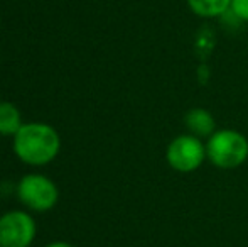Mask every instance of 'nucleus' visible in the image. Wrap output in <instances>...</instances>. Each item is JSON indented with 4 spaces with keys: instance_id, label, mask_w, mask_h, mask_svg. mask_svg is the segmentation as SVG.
I'll use <instances>...</instances> for the list:
<instances>
[{
    "instance_id": "f257e3e1",
    "label": "nucleus",
    "mask_w": 248,
    "mask_h": 247,
    "mask_svg": "<svg viewBox=\"0 0 248 247\" xmlns=\"http://www.w3.org/2000/svg\"><path fill=\"white\" fill-rule=\"evenodd\" d=\"M61 139L47 124H24L14 135V151L17 158L31 166H44L58 156Z\"/></svg>"
},
{
    "instance_id": "f03ea898",
    "label": "nucleus",
    "mask_w": 248,
    "mask_h": 247,
    "mask_svg": "<svg viewBox=\"0 0 248 247\" xmlns=\"http://www.w3.org/2000/svg\"><path fill=\"white\" fill-rule=\"evenodd\" d=\"M206 156L215 168L236 169L248 159V139L235 129H216L206 139Z\"/></svg>"
},
{
    "instance_id": "7ed1b4c3",
    "label": "nucleus",
    "mask_w": 248,
    "mask_h": 247,
    "mask_svg": "<svg viewBox=\"0 0 248 247\" xmlns=\"http://www.w3.org/2000/svg\"><path fill=\"white\" fill-rule=\"evenodd\" d=\"M166 159L167 165L177 173L196 171L208 159V156H206V141L189 134V132L177 135L167 146Z\"/></svg>"
},
{
    "instance_id": "20e7f679",
    "label": "nucleus",
    "mask_w": 248,
    "mask_h": 247,
    "mask_svg": "<svg viewBox=\"0 0 248 247\" xmlns=\"http://www.w3.org/2000/svg\"><path fill=\"white\" fill-rule=\"evenodd\" d=\"M19 200L36 212H47L58 201V188L44 175H26L17 185Z\"/></svg>"
},
{
    "instance_id": "39448f33",
    "label": "nucleus",
    "mask_w": 248,
    "mask_h": 247,
    "mask_svg": "<svg viewBox=\"0 0 248 247\" xmlns=\"http://www.w3.org/2000/svg\"><path fill=\"white\" fill-rule=\"evenodd\" d=\"M37 234L36 220L22 210L0 217V247H29Z\"/></svg>"
},
{
    "instance_id": "423d86ee",
    "label": "nucleus",
    "mask_w": 248,
    "mask_h": 247,
    "mask_svg": "<svg viewBox=\"0 0 248 247\" xmlns=\"http://www.w3.org/2000/svg\"><path fill=\"white\" fill-rule=\"evenodd\" d=\"M184 125H186L189 134L206 141L216 131V119L208 109L194 107V109L187 110L184 115Z\"/></svg>"
},
{
    "instance_id": "0eeeda50",
    "label": "nucleus",
    "mask_w": 248,
    "mask_h": 247,
    "mask_svg": "<svg viewBox=\"0 0 248 247\" xmlns=\"http://www.w3.org/2000/svg\"><path fill=\"white\" fill-rule=\"evenodd\" d=\"M189 10L202 19H215L230 12L232 0H186Z\"/></svg>"
},
{
    "instance_id": "6e6552de",
    "label": "nucleus",
    "mask_w": 248,
    "mask_h": 247,
    "mask_svg": "<svg viewBox=\"0 0 248 247\" xmlns=\"http://www.w3.org/2000/svg\"><path fill=\"white\" fill-rule=\"evenodd\" d=\"M22 125L24 124L17 107L9 102H0V134L16 135Z\"/></svg>"
},
{
    "instance_id": "1a4fd4ad",
    "label": "nucleus",
    "mask_w": 248,
    "mask_h": 247,
    "mask_svg": "<svg viewBox=\"0 0 248 247\" xmlns=\"http://www.w3.org/2000/svg\"><path fill=\"white\" fill-rule=\"evenodd\" d=\"M230 12L232 16H235V19L248 22V0H232Z\"/></svg>"
},
{
    "instance_id": "9d476101",
    "label": "nucleus",
    "mask_w": 248,
    "mask_h": 247,
    "mask_svg": "<svg viewBox=\"0 0 248 247\" xmlns=\"http://www.w3.org/2000/svg\"><path fill=\"white\" fill-rule=\"evenodd\" d=\"M46 247H73V246L68 244V242H51V244H47Z\"/></svg>"
}]
</instances>
